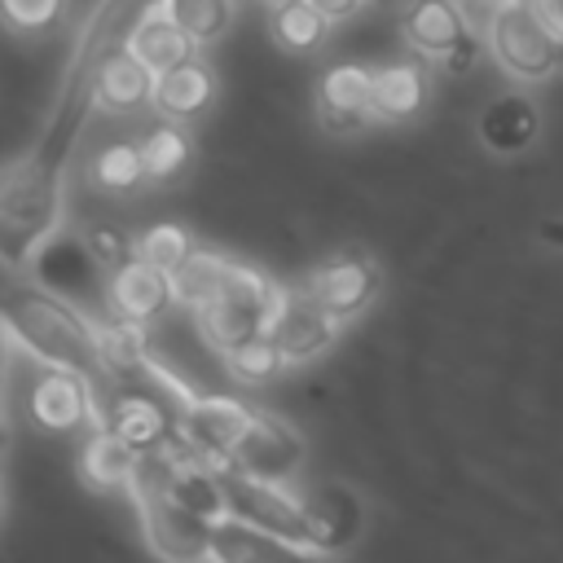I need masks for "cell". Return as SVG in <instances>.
Returning <instances> with one entry per match:
<instances>
[{"label": "cell", "instance_id": "cell-10", "mask_svg": "<svg viewBox=\"0 0 563 563\" xmlns=\"http://www.w3.org/2000/svg\"><path fill=\"white\" fill-rule=\"evenodd\" d=\"M303 290H308L325 312H334L339 321H352V317H361V312L378 299V290H383V268H378V260L365 255V251H339V255H330L325 264L312 268V277L303 282Z\"/></svg>", "mask_w": 563, "mask_h": 563}, {"label": "cell", "instance_id": "cell-22", "mask_svg": "<svg viewBox=\"0 0 563 563\" xmlns=\"http://www.w3.org/2000/svg\"><path fill=\"white\" fill-rule=\"evenodd\" d=\"M268 31L273 40L286 48V53H317L330 35V18L312 4V0H295V4H282V9H268Z\"/></svg>", "mask_w": 563, "mask_h": 563}, {"label": "cell", "instance_id": "cell-18", "mask_svg": "<svg viewBox=\"0 0 563 563\" xmlns=\"http://www.w3.org/2000/svg\"><path fill=\"white\" fill-rule=\"evenodd\" d=\"M123 48L128 53H136L154 75L158 70H172V66H180V62H189V57H198V40L167 13V4L158 0V4H150V9H141V18L132 22V31H128V40H123Z\"/></svg>", "mask_w": 563, "mask_h": 563}, {"label": "cell", "instance_id": "cell-31", "mask_svg": "<svg viewBox=\"0 0 563 563\" xmlns=\"http://www.w3.org/2000/svg\"><path fill=\"white\" fill-rule=\"evenodd\" d=\"M537 9H541V13L563 31V0H537Z\"/></svg>", "mask_w": 563, "mask_h": 563}, {"label": "cell", "instance_id": "cell-9", "mask_svg": "<svg viewBox=\"0 0 563 563\" xmlns=\"http://www.w3.org/2000/svg\"><path fill=\"white\" fill-rule=\"evenodd\" d=\"M158 396H163L158 387L123 383V378H114V387L106 391V427L119 431L136 453H163L180 435L172 409Z\"/></svg>", "mask_w": 563, "mask_h": 563}, {"label": "cell", "instance_id": "cell-2", "mask_svg": "<svg viewBox=\"0 0 563 563\" xmlns=\"http://www.w3.org/2000/svg\"><path fill=\"white\" fill-rule=\"evenodd\" d=\"M4 330L9 343L22 347L40 365L75 369L101 387V396L114 387V374L101 352L97 317L66 303L53 286H9L4 290Z\"/></svg>", "mask_w": 563, "mask_h": 563}, {"label": "cell", "instance_id": "cell-14", "mask_svg": "<svg viewBox=\"0 0 563 563\" xmlns=\"http://www.w3.org/2000/svg\"><path fill=\"white\" fill-rule=\"evenodd\" d=\"M233 466L251 471V475H264V479H286L290 484L299 475V466H303V435L290 422H282V418L260 409V418L246 431Z\"/></svg>", "mask_w": 563, "mask_h": 563}, {"label": "cell", "instance_id": "cell-27", "mask_svg": "<svg viewBox=\"0 0 563 563\" xmlns=\"http://www.w3.org/2000/svg\"><path fill=\"white\" fill-rule=\"evenodd\" d=\"M141 255L145 260H154L158 268H167V273H180L202 246L194 242V233L185 229V224H154V229H145L141 233Z\"/></svg>", "mask_w": 563, "mask_h": 563}, {"label": "cell", "instance_id": "cell-7", "mask_svg": "<svg viewBox=\"0 0 563 563\" xmlns=\"http://www.w3.org/2000/svg\"><path fill=\"white\" fill-rule=\"evenodd\" d=\"M26 413L35 427L53 431V435H66V431H79V427H106V400H101V387L75 369H57V365H44L31 387H26Z\"/></svg>", "mask_w": 563, "mask_h": 563}, {"label": "cell", "instance_id": "cell-11", "mask_svg": "<svg viewBox=\"0 0 563 563\" xmlns=\"http://www.w3.org/2000/svg\"><path fill=\"white\" fill-rule=\"evenodd\" d=\"M180 299V286H176V273L158 268L154 260H145L141 251L119 264L114 273H106V303L110 312L136 321V325H150L158 317H167Z\"/></svg>", "mask_w": 563, "mask_h": 563}, {"label": "cell", "instance_id": "cell-1", "mask_svg": "<svg viewBox=\"0 0 563 563\" xmlns=\"http://www.w3.org/2000/svg\"><path fill=\"white\" fill-rule=\"evenodd\" d=\"M176 286H180V303H189V312H194L202 343L216 356L264 334L268 317L277 308V290H282L260 268L229 260V255H216V251H198L176 273Z\"/></svg>", "mask_w": 563, "mask_h": 563}, {"label": "cell", "instance_id": "cell-8", "mask_svg": "<svg viewBox=\"0 0 563 563\" xmlns=\"http://www.w3.org/2000/svg\"><path fill=\"white\" fill-rule=\"evenodd\" d=\"M343 325L347 321L325 312L303 286H282L277 290V308L268 317V334H273V343H277L286 365H303V361H317L321 352H330L339 343Z\"/></svg>", "mask_w": 563, "mask_h": 563}, {"label": "cell", "instance_id": "cell-23", "mask_svg": "<svg viewBox=\"0 0 563 563\" xmlns=\"http://www.w3.org/2000/svg\"><path fill=\"white\" fill-rule=\"evenodd\" d=\"M88 176L106 194H132L141 180H150L145 154H141L136 141H110V145H101L92 154V163H88Z\"/></svg>", "mask_w": 563, "mask_h": 563}, {"label": "cell", "instance_id": "cell-28", "mask_svg": "<svg viewBox=\"0 0 563 563\" xmlns=\"http://www.w3.org/2000/svg\"><path fill=\"white\" fill-rule=\"evenodd\" d=\"M84 246L92 251V260L106 268V273H114L119 264H128L141 246H132L128 238H123V229H114V224H88L84 229Z\"/></svg>", "mask_w": 563, "mask_h": 563}, {"label": "cell", "instance_id": "cell-19", "mask_svg": "<svg viewBox=\"0 0 563 563\" xmlns=\"http://www.w3.org/2000/svg\"><path fill=\"white\" fill-rule=\"evenodd\" d=\"M141 457H145V453H136L119 431L92 427V435L79 444L75 471H79V479H84L92 493H114V488H128V484H132V475L141 471Z\"/></svg>", "mask_w": 563, "mask_h": 563}, {"label": "cell", "instance_id": "cell-34", "mask_svg": "<svg viewBox=\"0 0 563 563\" xmlns=\"http://www.w3.org/2000/svg\"><path fill=\"white\" fill-rule=\"evenodd\" d=\"M132 4H141V9H150V4H158V0H132Z\"/></svg>", "mask_w": 563, "mask_h": 563}, {"label": "cell", "instance_id": "cell-15", "mask_svg": "<svg viewBox=\"0 0 563 563\" xmlns=\"http://www.w3.org/2000/svg\"><path fill=\"white\" fill-rule=\"evenodd\" d=\"M211 563H317V554L268 528L224 515L211 528Z\"/></svg>", "mask_w": 563, "mask_h": 563}, {"label": "cell", "instance_id": "cell-12", "mask_svg": "<svg viewBox=\"0 0 563 563\" xmlns=\"http://www.w3.org/2000/svg\"><path fill=\"white\" fill-rule=\"evenodd\" d=\"M317 119L325 132L347 136L374 123V66L339 62L317 79Z\"/></svg>", "mask_w": 563, "mask_h": 563}, {"label": "cell", "instance_id": "cell-30", "mask_svg": "<svg viewBox=\"0 0 563 563\" xmlns=\"http://www.w3.org/2000/svg\"><path fill=\"white\" fill-rule=\"evenodd\" d=\"M312 4H317V9H321L330 22H343V18H352V13H356L365 0H312Z\"/></svg>", "mask_w": 563, "mask_h": 563}, {"label": "cell", "instance_id": "cell-5", "mask_svg": "<svg viewBox=\"0 0 563 563\" xmlns=\"http://www.w3.org/2000/svg\"><path fill=\"white\" fill-rule=\"evenodd\" d=\"M400 35L422 62H440L449 75H466L479 62V35L462 0H405Z\"/></svg>", "mask_w": 563, "mask_h": 563}, {"label": "cell", "instance_id": "cell-24", "mask_svg": "<svg viewBox=\"0 0 563 563\" xmlns=\"http://www.w3.org/2000/svg\"><path fill=\"white\" fill-rule=\"evenodd\" d=\"M141 154H145L150 180H176V176H185V167L194 158V141L180 123L167 119V123H158L141 136Z\"/></svg>", "mask_w": 563, "mask_h": 563}, {"label": "cell", "instance_id": "cell-32", "mask_svg": "<svg viewBox=\"0 0 563 563\" xmlns=\"http://www.w3.org/2000/svg\"><path fill=\"white\" fill-rule=\"evenodd\" d=\"M462 4H466L471 13H493V9L501 4V0H462Z\"/></svg>", "mask_w": 563, "mask_h": 563}, {"label": "cell", "instance_id": "cell-29", "mask_svg": "<svg viewBox=\"0 0 563 563\" xmlns=\"http://www.w3.org/2000/svg\"><path fill=\"white\" fill-rule=\"evenodd\" d=\"M66 0H4V22L22 35H35V31H48L57 18H62Z\"/></svg>", "mask_w": 563, "mask_h": 563}, {"label": "cell", "instance_id": "cell-17", "mask_svg": "<svg viewBox=\"0 0 563 563\" xmlns=\"http://www.w3.org/2000/svg\"><path fill=\"white\" fill-rule=\"evenodd\" d=\"M88 97H92L97 110L132 114V110H141V106H154V70H150L136 53L114 48V53H106V57L92 66Z\"/></svg>", "mask_w": 563, "mask_h": 563}, {"label": "cell", "instance_id": "cell-13", "mask_svg": "<svg viewBox=\"0 0 563 563\" xmlns=\"http://www.w3.org/2000/svg\"><path fill=\"white\" fill-rule=\"evenodd\" d=\"M303 501H308L312 554H343L347 545H356L361 523H365V506H361L356 488L330 479V484H317L312 493H303Z\"/></svg>", "mask_w": 563, "mask_h": 563}, {"label": "cell", "instance_id": "cell-6", "mask_svg": "<svg viewBox=\"0 0 563 563\" xmlns=\"http://www.w3.org/2000/svg\"><path fill=\"white\" fill-rule=\"evenodd\" d=\"M220 479H224L229 515L312 550L308 545V501H303V493H295L286 479H264V475H251V471H238V466H224Z\"/></svg>", "mask_w": 563, "mask_h": 563}, {"label": "cell", "instance_id": "cell-16", "mask_svg": "<svg viewBox=\"0 0 563 563\" xmlns=\"http://www.w3.org/2000/svg\"><path fill=\"white\" fill-rule=\"evenodd\" d=\"M479 145L497 158H515L537 145L541 136V106L528 92H501L479 110Z\"/></svg>", "mask_w": 563, "mask_h": 563}, {"label": "cell", "instance_id": "cell-3", "mask_svg": "<svg viewBox=\"0 0 563 563\" xmlns=\"http://www.w3.org/2000/svg\"><path fill=\"white\" fill-rule=\"evenodd\" d=\"M488 53L515 84H545L563 70V31L537 0H501L488 13Z\"/></svg>", "mask_w": 563, "mask_h": 563}, {"label": "cell", "instance_id": "cell-25", "mask_svg": "<svg viewBox=\"0 0 563 563\" xmlns=\"http://www.w3.org/2000/svg\"><path fill=\"white\" fill-rule=\"evenodd\" d=\"M220 361H224V369H229L238 383H273V378H277V369L286 365L268 330H264V334H255V339H246V343H238V347H233V352H224Z\"/></svg>", "mask_w": 563, "mask_h": 563}, {"label": "cell", "instance_id": "cell-4", "mask_svg": "<svg viewBox=\"0 0 563 563\" xmlns=\"http://www.w3.org/2000/svg\"><path fill=\"white\" fill-rule=\"evenodd\" d=\"M132 493V506H136V519H141V532H145V545L163 559V563H211V519L185 510L158 479L154 462L141 457V471L132 475L128 484Z\"/></svg>", "mask_w": 563, "mask_h": 563}, {"label": "cell", "instance_id": "cell-21", "mask_svg": "<svg viewBox=\"0 0 563 563\" xmlns=\"http://www.w3.org/2000/svg\"><path fill=\"white\" fill-rule=\"evenodd\" d=\"M427 70L422 62L374 66V123H409L427 106Z\"/></svg>", "mask_w": 563, "mask_h": 563}, {"label": "cell", "instance_id": "cell-20", "mask_svg": "<svg viewBox=\"0 0 563 563\" xmlns=\"http://www.w3.org/2000/svg\"><path fill=\"white\" fill-rule=\"evenodd\" d=\"M211 97H216V75L202 57H189V62L154 75V110L172 123H189V119L207 114Z\"/></svg>", "mask_w": 563, "mask_h": 563}, {"label": "cell", "instance_id": "cell-26", "mask_svg": "<svg viewBox=\"0 0 563 563\" xmlns=\"http://www.w3.org/2000/svg\"><path fill=\"white\" fill-rule=\"evenodd\" d=\"M163 4L198 44H216L233 26V0H163Z\"/></svg>", "mask_w": 563, "mask_h": 563}, {"label": "cell", "instance_id": "cell-33", "mask_svg": "<svg viewBox=\"0 0 563 563\" xmlns=\"http://www.w3.org/2000/svg\"><path fill=\"white\" fill-rule=\"evenodd\" d=\"M268 9H282V4H295V0H264Z\"/></svg>", "mask_w": 563, "mask_h": 563}]
</instances>
